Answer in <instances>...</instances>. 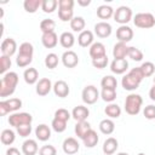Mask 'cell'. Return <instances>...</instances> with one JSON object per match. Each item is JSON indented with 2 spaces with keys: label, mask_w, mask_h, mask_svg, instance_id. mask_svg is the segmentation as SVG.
Wrapping results in <instances>:
<instances>
[{
  "label": "cell",
  "mask_w": 155,
  "mask_h": 155,
  "mask_svg": "<svg viewBox=\"0 0 155 155\" xmlns=\"http://www.w3.org/2000/svg\"><path fill=\"white\" fill-rule=\"evenodd\" d=\"M18 84V75L15 71H8L6 73L2 79L0 80V97H8L11 96L16 86Z\"/></svg>",
  "instance_id": "cell-1"
},
{
  "label": "cell",
  "mask_w": 155,
  "mask_h": 155,
  "mask_svg": "<svg viewBox=\"0 0 155 155\" xmlns=\"http://www.w3.org/2000/svg\"><path fill=\"white\" fill-rule=\"evenodd\" d=\"M143 99L139 94L136 93H131L126 97L125 101V110L127 114L130 115H137L140 111V107H142Z\"/></svg>",
  "instance_id": "cell-2"
},
{
  "label": "cell",
  "mask_w": 155,
  "mask_h": 155,
  "mask_svg": "<svg viewBox=\"0 0 155 155\" xmlns=\"http://www.w3.org/2000/svg\"><path fill=\"white\" fill-rule=\"evenodd\" d=\"M133 23L138 28H143V29L153 28L155 25V17L149 12H139L134 16Z\"/></svg>",
  "instance_id": "cell-3"
},
{
  "label": "cell",
  "mask_w": 155,
  "mask_h": 155,
  "mask_svg": "<svg viewBox=\"0 0 155 155\" xmlns=\"http://www.w3.org/2000/svg\"><path fill=\"white\" fill-rule=\"evenodd\" d=\"M22 107V101L19 98H10L7 101L0 102V115L4 116L7 113L16 111Z\"/></svg>",
  "instance_id": "cell-4"
},
{
  "label": "cell",
  "mask_w": 155,
  "mask_h": 155,
  "mask_svg": "<svg viewBox=\"0 0 155 155\" xmlns=\"http://www.w3.org/2000/svg\"><path fill=\"white\" fill-rule=\"evenodd\" d=\"M132 18V10L128 6H120L114 12V21L121 25H126Z\"/></svg>",
  "instance_id": "cell-5"
},
{
  "label": "cell",
  "mask_w": 155,
  "mask_h": 155,
  "mask_svg": "<svg viewBox=\"0 0 155 155\" xmlns=\"http://www.w3.org/2000/svg\"><path fill=\"white\" fill-rule=\"evenodd\" d=\"M31 121H33V116L28 113H15L8 116V124L16 128L21 125L31 124Z\"/></svg>",
  "instance_id": "cell-6"
},
{
  "label": "cell",
  "mask_w": 155,
  "mask_h": 155,
  "mask_svg": "<svg viewBox=\"0 0 155 155\" xmlns=\"http://www.w3.org/2000/svg\"><path fill=\"white\" fill-rule=\"evenodd\" d=\"M82 101L86 104H94L97 102V99L99 98V92L97 90V87H94L93 85H88L82 90L81 93Z\"/></svg>",
  "instance_id": "cell-7"
},
{
  "label": "cell",
  "mask_w": 155,
  "mask_h": 155,
  "mask_svg": "<svg viewBox=\"0 0 155 155\" xmlns=\"http://www.w3.org/2000/svg\"><path fill=\"white\" fill-rule=\"evenodd\" d=\"M17 50V44L16 41L12 39V38H6L2 40L1 42V52H2V56H7V57H11Z\"/></svg>",
  "instance_id": "cell-8"
},
{
  "label": "cell",
  "mask_w": 155,
  "mask_h": 155,
  "mask_svg": "<svg viewBox=\"0 0 155 155\" xmlns=\"http://www.w3.org/2000/svg\"><path fill=\"white\" fill-rule=\"evenodd\" d=\"M62 63L67 68H74L79 63V57H78V54L74 51L68 50V51H65L62 54Z\"/></svg>",
  "instance_id": "cell-9"
},
{
  "label": "cell",
  "mask_w": 155,
  "mask_h": 155,
  "mask_svg": "<svg viewBox=\"0 0 155 155\" xmlns=\"http://www.w3.org/2000/svg\"><path fill=\"white\" fill-rule=\"evenodd\" d=\"M116 38L120 40V42H128L133 38V30L128 25H120L116 30Z\"/></svg>",
  "instance_id": "cell-10"
},
{
  "label": "cell",
  "mask_w": 155,
  "mask_h": 155,
  "mask_svg": "<svg viewBox=\"0 0 155 155\" xmlns=\"http://www.w3.org/2000/svg\"><path fill=\"white\" fill-rule=\"evenodd\" d=\"M63 151L68 155H74L79 151V148H80V144L78 143V140L73 137H69L67 138L64 142H63Z\"/></svg>",
  "instance_id": "cell-11"
},
{
  "label": "cell",
  "mask_w": 155,
  "mask_h": 155,
  "mask_svg": "<svg viewBox=\"0 0 155 155\" xmlns=\"http://www.w3.org/2000/svg\"><path fill=\"white\" fill-rule=\"evenodd\" d=\"M51 88H53L52 84H51V80L47 79V78H42L38 81L36 84V93L39 96H46L50 93Z\"/></svg>",
  "instance_id": "cell-12"
},
{
  "label": "cell",
  "mask_w": 155,
  "mask_h": 155,
  "mask_svg": "<svg viewBox=\"0 0 155 155\" xmlns=\"http://www.w3.org/2000/svg\"><path fill=\"white\" fill-rule=\"evenodd\" d=\"M94 33L99 38H108L111 34V25L108 22H98L94 25Z\"/></svg>",
  "instance_id": "cell-13"
},
{
  "label": "cell",
  "mask_w": 155,
  "mask_h": 155,
  "mask_svg": "<svg viewBox=\"0 0 155 155\" xmlns=\"http://www.w3.org/2000/svg\"><path fill=\"white\" fill-rule=\"evenodd\" d=\"M128 54V46L125 42H117L114 45L113 48V56L114 59H124Z\"/></svg>",
  "instance_id": "cell-14"
},
{
  "label": "cell",
  "mask_w": 155,
  "mask_h": 155,
  "mask_svg": "<svg viewBox=\"0 0 155 155\" xmlns=\"http://www.w3.org/2000/svg\"><path fill=\"white\" fill-rule=\"evenodd\" d=\"M53 92H54L56 96H58V97H61V98H64V97H67V96L69 94L70 90H69V86H68V84H67L65 81L58 80V81L54 82V85H53Z\"/></svg>",
  "instance_id": "cell-15"
},
{
  "label": "cell",
  "mask_w": 155,
  "mask_h": 155,
  "mask_svg": "<svg viewBox=\"0 0 155 155\" xmlns=\"http://www.w3.org/2000/svg\"><path fill=\"white\" fill-rule=\"evenodd\" d=\"M128 68V62L124 59H114L110 64V70L114 74H124Z\"/></svg>",
  "instance_id": "cell-16"
},
{
  "label": "cell",
  "mask_w": 155,
  "mask_h": 155,
  "mask_svg": "<svg viewBox=\"0 0 155 155\" xmlns=\"http://www.w3.org/2000/svg\"><path fill=\"white\" fill-rule=\"evenodd\" d=\"M41 42L46 48H53L58 44V36L54 31L53 33H45L41 36Z\"/></svg>",
  "instance_id": "cell-17"
},
{
  "label": "cell",
  "mask_w": 155,
  "mask_h": 155,
  "mask_svg": "<svg viewBox=\"0 0 155 155\" xmlns=\"http://www.w3.org/2000/svg\"><path fill=\"white\" fill-rule=\"evenodd\" d=\"M88 115H90V110H88L86 107H84V105H78V107H75V108L73 109V111H71V116H73L78 122H80V121H86V119H87Z\"/></svg>",
  "instance_id": "cell-18"
},
{
  "label": "cell",
  "mask_w": 155,
  "mask_h": 155,
  "mask_svg": "<svg viewBox=\"0 0 155 155\" xmlns=\"http://www.w3.org/2000/svg\"><path fill=\"white\" fill-rule=\"evenodd\" d=\"M117 147H119V143H117L116 138L109 137V138H107L105 142L103 143L102 150H103V153H104L105 155H111V154H114V153L117 150Z\"/></svg>",
  "instance_id": "cell-19"
},
{
  "label": "cell",
  "mask_w": 155,
  "mask_h": 155,
  "mask_svg": "<svg viewBox=\"0 0 155 155\" xmlns=\"http://www.w3.org/2000/svg\"><path fill=\"white\" fill-rule=\"evenodd\" d=\"M105 46L102 44V42H93L91 46H90V56L92 59H96V58H99V57H103L105 56Z\"/></svg>",
  "instance_id": "cell-20"
},
{
  "label": "cell",
  "mask_w": 155,
  "mask_h": 155,
  "mask_svg": "<svg viewBox=\"0 0 155 155\" xmlns=\"http://www.w3.org/2000/svg\"><path fill=\"white\" fill-rule=\"evenodd\" d=\"M35 136H36V138H38L39 140L46 142V140H48L50 137H51V130H50V127H48L47 125L41 124V125H39V126L35 128Z\"/></svg>",
  "instance_id": "cell-21"
},
{
  "label": "cell",
  "mask_w": 155,
  "mask_h": 155,
  "mask_svg": "<svg viewBox=\"0 0 155 155\" xmlns=\"http://www.w3.org/2000/svg\"><path fill=\"white\" fill-rule=\"evenodd\" d=\"M38 143L34 139H27L22 144V153L24 155H35L38 153Z\"/></svg>",
  "instance_id": "cell-22"
},
{
  "label": "cell",
  "mask_w": 155,
  "mask_h": 155,
  "mask_svg": "<svg viewBox=\"0 0 155 155\" xmlns=\"http://www.w3.org/2000/svg\"><path fill=\"white\" fill-rule=\"evenodd\" d=\"M78 42L82 47H87L93 42V34L91 30H84L78 36Z\"/></svg>",
  "instance_id": "cell-23"
},
{
  "label": "cell",
  "mask_w": 155,
  "mask_h": 155,
  "mask_svg": "<svg viewBox=\"0 0 155 155\" xmlns=\"http://www.w3.org/2000/svg\"><path fill=\"white\" fill-rule=\"evenodd\" d=\"M139 84H140V82H138L136 79H133L130 74H126V75L122 78V80H121V85H122V87H124L126 91H133V90L138 88Z\"/></svg>",
  "instance_id": "cell-24"
},
{
  "label": "cell",
  "mask_w": 155,
  "mask_h": 155,
  "mask_svg": "<svg viewBox=\"0 0 155 155\" xmlns=\"http://www.w3.org/2000/svg\"><path fill=\"white\" fill-rule=\"evenodd\" d=\"M92 128H91V125L87 122V121H80V122H78L76 125H75V133H76V136L79 137V138H81V139H84V137L91 131Z\"/></svg>",
  "instance_id": "cell-25"
},
{
  "label": "cell",
  "mask_w": 155,
  "mask_h": 155,
  "mask_svg": "<svg viewBox=\"0 0 155 155\" xmlns=\"http://www.w3.org/2000/svg\"><path fill=\"white\" fill-rule=\"evenodd\" d=\"M23 78H24V81L29 85H33L35 82H38V79H39V73L35 68H28L24 70L23 73Z\"/></svg>",
  "instance_id": "cell-26"
},
{
  "label": "cell",
  "mask_w": 155,
  "mask_h": 155,
  "mask_svg": "<svg viewBox=\"0 0 155 155\" xmlns=\"http://www.w3.org/2000/svg\"><path fill=\"white\" fill-rule=\"evenodd\" d=\"M59 42H61V45H62L64 48H70V47L74 45V42H75V38H74V35H73L71 33L64 31V33H62L61 36H59Z\"/></svg>",
  "instance_id": "cell-27"
},
{
  "label": "cell",
  "mask_w": 155,
  "mask_h": 155,
  "mask_svg": "<svg viewBox=\"0 0 155 155\" xmlns=\"http://www.w3.org/2000/svg\"><path fill=\"white\" fill-rule=\"evenodd\" d=\"M82 142H84V144H85L86 148H93V147L98 143V134H97V132H96L94 130H91V131L84 137Z\"/></svg>",
  "instance_id": "cell-28"
},
{
  "label": "cell",
  "mask_w": 155,
  "mask_h": 155,
  "mask_svg": "<svg viewBox=\"0 0 155 155\" xmlns=\"http://www.w3.org/2000/svg\"><path fill=\"white\" fill-rule=\"evenodd\" d=\"M115 130V124L110 119H104L99 122V131L104 134H111Z\"/></svg>",
  "instance_id": "cell-29"
},
{
  "label": "cell",
  "mask_w": 155,
  "mask_h": 155,
  "mask_svg": "<svg viewBox=\"0 0 155 155\" xmlns=\"http://www.w3.org/2000/svg\"><path fill=\"white\" fill-rule=\"evenodd\" d=\"M97 16H98L101 19H108V18H110L111 16H114V10H113L111 6L101 5V6L97 8Z\"/></svg>",
  "instance_id": "cell-30"
},
{
  "label": "cell",
  "mask_w": 155,
  "mask_h": 155,
  "mask_svg": "<svg viewBox=\"0 0 155 155\" xmlns=\"http://www.w3.org/2000/svg\"><path fill=\"white\" fill-rule=\"evenodd\" d=\"M104 113L107 114V116L111 117V119H116L121 115V108L117 105V104H114V103H110L105 107L104 109Z\"/></svg>",
  "instance_id": "cell-31"
},
{
  "label": "cell",
  "mask_w": 155,
  "mask_h": 155,
  "mask_svg": "<svg viewBox=\"0 0 155 155\" xmlns=\"http://www.w3.org/2000/svg\"><path fill=\"white\" fill-rule=\"evenodd\" d=\"M15 139H16V136H15V132H13L12 130L7 128V130H4V131L1 132L0 140H1L2 144H5V145H11V144L15 142Z\"/></svg>",
  "instance_id": "cell-32"
},
{
  "label": "cell",
  "mask_w": 155,
  "mask_h": 155,
  "mask_svg": "<svg viewBox=\"0 0 155 155\" xmlns=\"http://www.w3.org/2000/svg\"><path fill=\"white\" fill-rule=\"evenodd\" d=\"M41 4H42L41 0H24L23 7H24V10L27 12L34 13V12H36V10L39 7H41Z\"/></svg>",
  "instance_id": "cell-33"
},
{
  "label": "cell",
  "mask_w": 155,
  "mask_h": 155,
  "mask_svg": "<svg viewBox=\"0 0 155 155\" xmlns=\"http://www.w3.org/2000/svg\"><path fill=\"white\" fill-rule=\"evenodd\" d=\"M54 28H56V23H54L53 19L46 18V19H42L40 22V29H41L42 34H45V33H53Z\"/></svg>",
  "instance_id": "cell-34"
},
{
  "label": "cell",
  "mask_w": 155,
  "mask_h": 155,
  "mask_svg": "<svg viewBox=\"0 0 155 155\" xmlns=\"http://www.w3.org/2000/svg\"><path fill=\"white\" fill-rule=\"evenodd\" d=\"M101 86L102 88H111V90H116L117 86V81L113 75H105L102 81H101Z\"/></svg>",
  "instance_id": "cell-35"
},
{
  "label": "cell",
  "mask_w": 155,
  "mask_h": 155,
  "mask_svg": "<svg viewBox=\"0 0 155 155\" xmlns=\"http://www.w3.org/2000/svg\"><path fill=\"white\" fill-rule=\"evenodd\" d=\"M70 28L73 29V31H84V28H85V19L80 16L78 17H74L71 21H70Z\"/></svg>",
  "instance_id": "cell-36"
},
{
  "label": "cell",
  "mask_w": 155,
  "mask_h": 155,
  "mask_svg": "<svg viewBox=\"0 0 155 155\" xmlns=\"http://www.w3.org/2000/svg\"><path fill=\"white\" fill-rule=\"evenodd\" d=\"M101 97L104 102H108V103H111L115 101L116 98V90H111V88H102V92H101Z\"/></svg>",
  "instance_id": "cell-37"
},
{
  "label": "cell",
  "mask_w": 155,
  "mask_h": 155,
  "mask_svg": "<svg viewBox=\"0 0 155 155\" xmlns=\"http://www.w3.org/2000/svg\"><path fill=\"white\" fill-rule=\"evenodd\" d=\"M57 6H58V1L57 0H42V4H41L42 11L46 12V13L53 12Z\"/></svg>",
  "instance_id": "cell-38"
},
{
  "label": "cell",
  "mask_w": 155,
  "mask_h": 155,
  "mask_svg": "<svg viewBox=\"0 0 155 155\" xmlns=\"http://www.w3.org/2000/svg\"><path fill=\"white\" fill-rule=\"evenodd\" d=\"M139 68H140V70H142L144 78L151 76V75L154 74V71H155V65H154V63H151V62H144Z\"/></svg>",
  "instance_id": "cell-39"
},
{
  "label": "cell",
  "mask_w": 155,
  "mask_h": 155,
  "mask_svg": "<svg viewBox=\"0 0 155 155\" xmlns=\"http://www.w3.org/2000/svg\"><path fill=\"white\" fill-rule=\"evenodd\" d=\"M127 56H128L132 61H136V62H139V61L143 59V52H142L139 48L134 47V46L128 47V54H127Z\"/></svg>",
  "instance_id": "cell-40"
},
{
  "label": "cell",
  "mask_w": 155,
  "mask_h": 155,
  "mask_svg": "<svg viewBox=\"0 0 155 155\" xmlns=\"http://www.w3.org/2000/svg\"><path fill=\"white\" fill-rule=\"evenodd\" d=\"M31 61H33V56H27V54H21V53H18V56L16 58V63L21 68L29 65L31 63Z\"/></svg>",
  "instance_id": "cell-41"
},
{
  "label": "cell",
  "mask_w": 155,
  "mask_h": 155,
  "mask_svg": "<svg viewBox=\"0 0 155 155\" xmlns=\"http://www.w3.org/2000/svg\"><path fill=\"white\" fill-rule=\"evenodd\" d=\"M58 64V56L56 53H48L45 58V65L48 69H54Z\"/></svg>",
  "instance_id": "cell-42"
},
{
  "label": "cell",
  "mask_w": 155,
  "mask_h": 155,
  "mask_svg": "<svg viewBox=\"0 0 155 155\" xmlns=\"http://www.w3.org/2000/svg\"><path fill=\"white\" fill-rule=\"evenodd\" d=\"M51 126H52V128H53L56 132L61 133V132H64V131H65V128H67V122L63 121V120H59V119H56V117H54V119L52 120Z\"/></svg>",
  "instance_id": "cell-43"
},
{
  "label": "cell",
  "mask_w": 155,
  "mask_h": 155,
  "mask_svg": "<svg viewBox=\"0 0 155 155\" xmlns=\"http://www.w3.org/2000/svg\"><path fill=\"white\" fill-rule=\"evenodd\" d=\"M74 12L73 10H63V8H58V17L61 21L63 22H68V21H71L74 17H73Z\"/></svg>",
  "instance_id": "cell-44"
},
{
  "label": "cell",
  "mask_w": 155,
  "mask_h": 155,
  "mask_svg": "<svg viewBox=\"0 0 155 155\" xmlns=\"http://www.w3.org/2000/svg\"><path fill=\"white\" fill-rule=\"evenodd\" d=\"M11 67V58L7 56H1L0 57V73L5 75V73L10 69Z\"/></svg>",
  "instance_id": "cell-45"
},
{
  "label": "cell",
  "mask_w": 155,
  "mask_h": 155,
  "mask_svg": "<svg viewBox=\"0 0 155 155\" xmlns=\"http://www.w3.org/2000/svg\"><path fill=\"white\" fill-rule=\"evenodd\" d=\"M34 52V47L30 42H23L19 45V52L21 54H27V56H33Z\"/></svg>",
  "instance_id": "cell-46"
},
{
  "label": "cell",
  "mask_w": 155,
  "mask_h": 155,
  "mask_svg": "<svg viewBox=\"0 0 155 155\" xmlns=\"http://www.w3.org/2000/svg\"><path fill=\"white\" fill-rule=\"evenodd\" d=\"M108 64V57L107 54L103 56V57H99V58H96V59H92V65L97 69H103L105 68Z\"/></svg>",
  "instance_id": "cell-47"
},
{
  "label": "cell",
  "mask_w": 155,
  "mask_h": 155,
  "mask_svg": "<svg viewBox=\"0 0 155 155\" xmlns=\"http://www.w3.org/2000/svg\"><path fill=\"white\" fill-rule=\"evenodd\" d=\"M17 133L21 137H28L31 133V124H25V125H21L17 128Z\"/></svg>",
  "instance_id": "cell-48"
},
{
  "label": "cell",
  "mask_w": 155,
  "mask_h": 155,
  "mask_svg": "<svg viewBox=\"0 0 155 155\" xmlns=\"http://www.w3.org/2000/svg\"><path fill=\"white\" fill-rule=\"evenodd\" d=\"M54 117H56V119H59V120H63V121L67 122V121L70 119V113H69L67 109L61 108V109L56 110V113H54Z\"/></svg>",
  "instance_id": "cell-49"
},
{
  "label": "cell",
  "mask_w": 155,
  "mask_h": 155,
  "mask_svg": "<svg viewBox=\"0 0 155 155\" xmlns=\"http://www.w3.org/2000/svg\"><path fill=\"white\" fill-rule=\"evenodd\" d=\"M57 154V150L53 145H44L40 148L39 150V155H56Z\"/></svg>",
  "instance_id": "cell-50"
},
{
  "label": "cell",
  "mask_w": 155,
  "mask_h": 155,
  "mask_svg": "<svg viewBox=\"0 0 155 155\" xmlns=\"http://www.w3.org/2000/svg\"><path fill=\"white\" fill-rule=\"evenodd\" d=\"M143 114H144V116L148 119V120H153V119H155V105H147L145 108H144V110H143Z\"/></svg>",
  "instance_id": "cell-51"
},
{
  "label": "cell",
  "mask_w": 155,
  "mask_h": 155,
  "mask_svg": "<svg viewBox=\"0 0 155 155\" xmlns=\"http://www.w3.org/2000/svg\"><path fill=\"white\" fill-rule=\"evenodd\" d=\"M133 79H136L138 82H140L143 79H144V75H143V73H142V70H140V68H133V69H131L130 70V73H128Z\"/></svg>",
  "instance_id": "cell-52"
},
{
  "label": "cell",
  "mask_w": 155,
  "mask_h": 155,
  "mask_svg": "<svg viewBox=\"0 0 155 155\" xmlns=\"http://www.w3.org/2000/svg\"><path fill=\"white\" fill-rule=\"evenodd\" d=\"M74 0H59L58 1V8L63 10H73Z\"/></svg>",
  "instance_id": "cell-53"
},
{
  "label": "cell",
  "mask_w": 155,
  "mask_h": 155,
  "mask_svg": "<svg viewBox=\"0 0 155 155\" xmlns=\"http://www.w3.org/2000/svg\"><path fill=\"white\" fill-rule=\"evenodd\" d=\"M6 155H21V151H19L17 148L11 147V148H8V149L6 150Z\"/></svg>",
  "instance_id": "cell-54"
},
{
  "label": "cell",
  "mask_w": 155,
  "mask_h": 155,
  "mask_svg": "<svg viewBox=\"0 0 155 155\" xmlns=\"http://www.w3.org/2000/svg\"><path fill=\"white\" fill-rule=\"evenodd\" d=\"M149 97H150L151 101H155V85L150 88V91H149Z\"/></svg>",
  "instance_id": "cell-55"
},
{
  "label": "cell",
  "mask_w": 155,
  "mask_h": 155,
  "mask_svg": "<svg viewBox=\"0 0 155 155\" xmlns=\"http://www.w3.org/2000/svg\"><path fill=\"white\" fill-rule=\"evenodd\" d=\"M78 4L80 6H88L91 4V1L90 0H78Z\"/></svg>",
  "instance_id": "cell-56"
},
{
  "label": "cell",
  "mask_w": 155,
  "mask_h": 155,
  "mask_svg": "<svg viewBox=\"0 0 155 155\" xmlns=\"http://www.w3.org/2000/svg\"><path fill=\"white\" fill-rule=\"evenodd\" d=\"M116 155H130V154H127V153H119V154H116Z\"/></svg>",
  "instance_id": "cell-57"
},
{
  "label": "cell",
  "mask_w": 155,
  "mask_h": 155,
  "mask_svg": "<svg viewBox=\"0 0 155 155\" xmlns=\"http://www.w3.org/2000/svg\"><path fill=\"white\" fill-rule=\"evenodd\" d=\"M138 155H145V154H144V153H139Z\"/></svg>",
  "instance_id": "cell-58"
},
{
  "label": "cell",
  "mask_w": 155,
  "mask_h": 155,
  "mask_svg": "<svg viewBox=\"0 0 155 155\" xmlns=\"http://www.w3.org/2000/svg\"><path fill=\"white\" fill-rule=\"evenodd\" d=\"M153 81H154V85H155V76H154V79H153Z\"/></svg>",
  "instance_id": "cell-59"
}]
</instances>
